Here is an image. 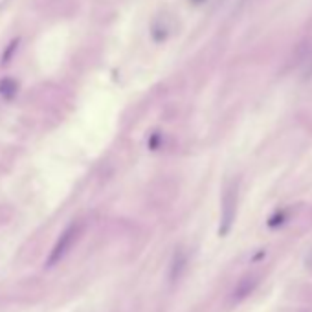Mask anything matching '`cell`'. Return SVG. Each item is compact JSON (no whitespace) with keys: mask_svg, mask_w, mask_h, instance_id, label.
<instances>
[{"mask_svg":"<svg viewBox=\"0 0 312 312\" xmlns=\"http://www.w3.org/2000/svg\"><path fill=\"white\" fill-rule=\"evenodd\" d=\"M79 231H81L79 230V224H70V226L61 233V237L57 239V243H55V246H53V250H52V254H50L48 257V263H46L48 266L57 264L59 261L72 250L75 239L79 235Z\"/></svg>","mask_w":312,"mask_h":312,"instance_id":"cell-1","label":"cell"}]
</instances>
